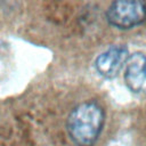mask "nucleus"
Here are the masks:
<instances>
[{"mask_svg":"<svg viewBox=\"0 0 146 146\" xmlns=\"http://www.w3.org/2000/svg\"><path fill=\"white\" fill-rule=\"evenodd\" d=\"M105 122L103 107L95 102L75 106L67 116V132L76 146H92L99 138Z\"/></svg>","mask_w":146,"mask_h":146,"instance_id":"nucleus-1","label":"nucleus"},{"mask_svg":"<svg viewBox=\"0 0 146 146\" xmlns=\"http://www.w3.org/2000/svg\"><path fill=\"white\" fill-rule=\"evenodd\" d=\"M106 19L116 29H133L146 21V2L138 0L114 1L106 10Z\"/></svg>","mask_w":146,"mask_h":146,"instance_id":"nucleus-2","label":"nucleus"},{"mask_svg":"<svg viewBox=\"0 0 146 146\" xmlns=\"http://www.w3.org/2000/svg\"><path fill=\"white\" fill-rule=\"evenodd\" d=\"M128 57L129 51L125 46H111L97 56L95 59V68L104 79H113L124 67Z\"/></svg>","mask_w":146,"mask_h":146,"instance_id":"nucleus-3","label":"nucleus"},{"mask_svg":"<svg viewBox=\"0 0 146 146\" xmlns=\"http://www.w3.org/2000/svg\"><path fill=\"white\" fill-rule=\"evenodd\" d=\"M123 68L127 87L136 94L146 92V55L143 52L129 55Z\"/></svg>","mask_w":146,"mask_h":146,"instance_id":"nucleus-4","label":"nucleus"}]
</instances>
